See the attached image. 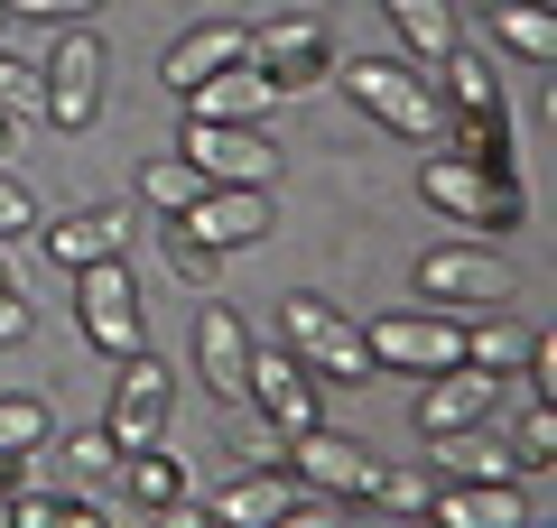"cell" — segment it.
<instances>
[{
  "instance_id": "obj_1",
  "label": "cell",
  "mask_w": 557,
  "mask_h": 528,
  "mask_svg": "<svg viewBox=\"0 0 557 528\" xmlns=\"http://www.w3.org/2000/svg\"><path fill=\"white\" fill-rule=\"evenodd\" d=\"M335 93L354 102L362 121H381L391 139H418V149H437V130H446V102H437V84H428V65L354 56V65H335Z\"/></svg>"
},
{
  "instance_id": "obj_2",
  "label": "cell",
  "mask_w": 557,
  "mask_h": 528,
  "mask_svg": "<svg viewBox=\"0 0 557 528\" xmlns=\"http://www.w3.org/2000/svg\"><path fill=\"white\" fill-rule=\"evenodd\" d=\"M418 204L428 214H446L465 241H502L520 232V214H530V196H520V176H493V167H465V158H428L418 167Z\"/></svg>"
},
{
  "instance_id": "obj_3",
  "label": "cell",
  "mask_w": 557,
  "mask_h": 528,
  "mask_svg": "<svg viewBox=\"0 0 557 528\" xmlns=\"http://www.w3.org/2000/svg\"><path fill=\"white\" fill-rule=\"evenodd\" d=\"M38 75H47V130H57V139H84V130L102 121V75H112V47H102V28H94V20L47 28Z\"/></svg>"
},
{
  "instance_id": "obj_4",
  "label": "cell",
  "mask_w": 557,
  "mask_h": 528,
  "mask_svg": "<svg viewBox=\"0 0 557 528\" xmlns=\"http://www.w3.org/2000/svg\"><path fill=\"white\" fill-rule=\"evenodd\" d=\"M409 288H418V306L456 315V325H465V315L511 306V269H502V251H493V241H437V251H418Z\"/></svg>"
},
{
  "instance_id": "obj_5",
  "label": "cell",
  "mask_w": 557,
  "mask_h": 528,
  "mask_svg": "<svg viewBox=\"0 0 557 528\" xmlns=\"http://www.w3.org/2000/svg\"><path fill=\"white\" fill-rule=\"evenodd\" d=\"M278 334H288V352H298L317 380H381L372 372V343H362V325L335 306V297H317V288H298V297H278Z\"/></svg>"
},
{
  "instance_id": "obj_6",
  "label": "cell",
  "mask_w": 557,
  "mask_h": 528,
  "mask_svg": "<svg viewBox=\"0 0 557 528\" xmlns=\"http://www.w3.org/2000/svg\"><path fill=\"white\" fill-rule=\"evenodd\" d=\"M177 158L205 176V186H260V196L278 186V139L260 130V121H196L186 112Z\"/></svg>"
},
{
  "instance_id": "obj_7",
  "label": "cell",
  "mask_w": 557,
  "mask_h": 528,
  "mask_svg": "<svg viewBox=\"0 0 557 528\" xmlns=\"http://www.w3.org/2000/svg\"><path fill=\"white\" fill-rule=\"evenodd\" d=\"M168 417H177V372L139 343L102 399V436H112V454H139V445H168Z\"/></svg>"
},
{
  "instance_id": "obj_8",
  "label": "cell",
  "mask_w": 557,
  "mask_h": 528,
  "mask_svg": "<svg viewBox=\"0 0 557 528\" xmlns=\"http://www.w3.org/2000/svg\"><path fill=\"white\" fill-rule=\"evenodd\" d=\"M75 325H84V343L112 352V362H131V352L149 343V306H139L131 260H94V269H75Z\"/></svg>"
},
{
  "instance_id": "obj_9",
  "label": "cell",
  "mask_w": 557,
  "mask_h": 528,
  "mask_svg": "<svg viewBox=\"0 0 557 528\" xmlns=\"http://www.w3.org/2000/svg\"><path fill=\"white\" fill-rule=\"evenodd\" d=\"M362 343H372V372H399V380H428L446 372V362H465V325L437 306H391L362 325Z\"/></svg>"
},
{
  "instance_id": "obj_10",
  "label": "cell",
  "mask_w": 557,
  "mask_h": 528,
  "mask_svg": "<svg viewBox=\"0 0 557 528\" xmlns=\"http://www.w3.org/2000/svg\"><path fill=\"white\" fill-rule=\"evenodd\" d=\"M251 65L278 84V93H317V84H335V28L317 20V10H278V20L251 28Z\"/></svg>"
},
{
  "instance_id": "obj_11",
  "label": "cell",
  "mask_w": 557,
  "mask_h": 528,
  "mask_svg": "<svg viewBox=\"0 0 557 528\" xmlns=\"http://www.w3.org/2000/svg\"><path fill=\"white\" fill-rule=\"evenodd\" d=\"M278 464L298 473V491H317V501H344V510H354L362 491H372V464H381V454L362 445V436H344V427H325V417H317V427H298L288 445H278Z\"/></svg>"
},
{
  "instance_id": "obj_12",
  "label": "cell",
  "mask_w": 557,
  "mask_h": 528,
  "mask_svg": "<svg viewBox=\"0 0 557 528\" xmlns=\"http://www.w3.org/2000/svg\"><path fill=\"white\" fill-rule=\"evenodd\" d=\"M325 380L307 372L288 343H251V380H242V408H260V427H278V436H298V427H317L325 417Z\"/></svg>"
},
{
  "instance_id": "obj_13",
  "label": "cell",
  "mask_w": 557,
  "mask_h": 528,
  "mask_svg": "<svg viewBox=\"0 0 557 528\" xmlns=\"http://www.w3.org/2000/svg\"><path fill=\"white\" fill-rule=\"evenodd\" d=\"M493 417H502V380H493V372H474V362H446V372H428V380H418L409 427H418V445H428V436L493 427Z\"/></svg>"
},
{
  "instance_id": "obj_14",
  "label": "cell",
  "mask_w": 557,
  "mask_h": 528,
  "mask_svg": "<svg viewBox=\"0 0 557 528\" xmlns=\"http://www.w3.org/2000/svg\"><path fill=\"white\" fill-rule=\"evenodd\" d=\"M131 232H139L131 196H121V204H75V214L38 223V251L75 278V269H94V260H131Z\"/></svg>"
},
{
  "instance_id": "obj_15",
  "label": "cell",
  "mask_w": 557,
  "mask_h": 528,
  "mask_svg": "<svg viewBox=\"0 0 557 528\" xmlns=\"http://www.w3.org/2000/svg\"><path fill=\"white\" fill-rule=\"evenodd\" d=\"M196 380H205V399L242 408V380H251V325H242L223 297H196Z\"/></svg>"
},
{
  "instance_id": "obj_16",
  "label": "cell",
  "mask_w": 557,
  "mask_h": 528,
  "mask_svg": "<svg viewBox=\"0 0 557 528\" xmlns=\"http://www.w3.org/2000/svg\"><path fill=\"white\" fill-rule=\"evenodd\" d=\"M242 56H251V28H242L233 10H205V20H196V28H186V38L159 56V75H168V93L186 102L205 75H223V65H242Z\"/></svg>"
},
{
  "instance_id": "obj_17",
  "label": "cell",
  "mask_w": 557,
  "mask_h": 528,
  "mask_svg": "<svg viewBox=\"0 0 557 528\" xmlns=\"http://www.w3.org/2000/svg\"><path fill=\"white\" fill-rule=\"evenodd\" d=\"M177 223L205 241V251H223V260H233V251H251V241L270 232V196H260V186H205V196L186 204Z\"/></svg>"
},
{
  "instance_id": "obj_18",
  "label": "cell",
  "mask_w": 557,
  "mask_h": 528,
  "mask_svg": "<svg viewBox=\"0 0 557 528\" xmlns=\"http://www.w3.org/2000/svg\"><path fill=\"white\" fill-rule=\"evenodd\" d=\"M288 501H298V473H288V464H242L233 482L205 491V519H214V528H270Z\"/></svg>"
},
{
  "instance_id": "obj_19",
  "label": "cell",
  "mask_w": 557,
  "mask_h": 528,
  "mask_svg": "<svg viewBox=\"0 0 557 528\" xmlns=\"http://www.w3.org/2000/svg\"><path fill=\"white\" fill-rule=\"evenodd\" d=\"M520 519H530L520 482H437V501H428L418 528H520Z\"/></svg>"
},
{
  "instance_id": "obj_20",
  "label": "cell",
  "mask_w": 557,
  "mask_h": 528,
  "mask_svg": "<svg viewBox=\"0 0 557 528\" xmlns=\"http://www.w3.org/2000/svg\"><path fill=\"white\" fill-rule=\"evenodd\" d=\"M428 473H437V482H520L511 445H502V436H483V427L428 436Z\"/></svg>"
},
{
  "instance_id": "obj_21",
  "label": "cell",
  "mask_w": 557,
  "mask_h": 528,
  "mask_svg": "<svg viewBox=\"0 0 557 528\" xmlns=\"http://www.w3.org/2000/svg\"><path fill=\"white\" fill-rule=\"evenodd\" d=\"M428 75H437V102H446V112H502V65H493V47L456 38Z\"/></svg>"
},
{
  "instance_id": "obj_22",
  "label": "cell",
  "mask_w": 557,
  "mask_h": 528,
  "mask_svg": "<svg viewBox=\"0 0 557 528\" xmlns=\"http://www.w3.org/2000/svg\"><path fill=\"white\" fill-rule=\"evenodd\" d=\"M530 315L520 306H493V315H465V362L474 372H493V380H520V362H530Z\"/></svg>"
},
{
  "instance_id": "obj_23",
  "label": "cell",
  "mask_w": 557,
  "mask_h": 528,
  "mask_svg": "<svg viewBox=\"0 0 557 528\" xmlns=\"http://www.w3.org/2000/svg\"><path fill=\"white\" fill-rule=\"evenodd\" d=\"M270 102H278V84L242 56V65H223V75H205L196 93H186V112H196V121H260Z\"/></svg>"
},
{
  "instance_id": "obj_24",
  "label": "cell",
  "mask_w": 557,
  "mask_h": 528,
  "mask_svg": "<svg viewBox=\"0 0 557 528\" xmlns=\"http://www.w3.org/2000/svg\"><path fill=\"white\" fill-rule=\"evenodd\" d=\"M437 149H446V158H465V167L511 176V102H502V112H446Z\"/></svg>"
},
{
  "instance_id": "obj_25",
  "label": "cell",
  "mask_w": 557,
  "mask_h": 528,
  "mask_svg": "<svg viewBox=\"0 0 557 528\" xmlns=\"http://www.w3.org/2000/svg\"><path fill=\"white\" fill-rule=\"evenodd\" d=\"M391 10V28H399V47H409V65H437L446 47L465 38V10L456 0H381Z\"/></svg>"
},
{
  "instance_id": "obj_26",
  "label": "cell",
  "mask_w": 557,
  "mask_h": 528,
  "mask_svg": "<svg viewBox=\"0 0 557 528\" xmlns=\"http://www.w3.org/2000/svg\"><path fill=\"white\" fill-rule=\"evenodd\" d=\"M121 482H131V501H139V510H177V501H196V473H186L168 445L121 454Z\"/></svg>"
},
{
  "instance_id": "obj_27",
  "label": "cell",
  "mask_w": 557,
  "mask_h": 528,
  "mask_svg": "<svg viewBox=\"0 0 557 528\" xmlns=\"http://www.w3.org/2000/svg\"><path fill=\"white\" fill-rule=\"evenodd\" d=\"M493 47L520 65H548L557 56V20H548V0H502L493 10Z\"/></svg>"
},
{
  "instance_id": "obj_28",
  "label": "cell",
  "mask_w": 557,
  "mask_h": 528,
  "mask_svg": "<svg viewBox=\"0 0 557 528\" xmlns=\"http://www.w3.org/2000/svg\"><path fill=\"white\" fill-rule=\"evenodd\" d=\"M10 528H112V510L84 491H10Z\"/></svg>"
},
{
  "instance_id": "obj_29",
  "label": "cell",
  "mask_w": 557,
  "mask_h": 528,
  "mask_svg": "<svg viewBox=\"0 0 557 528\" xmlns=\"http://www.w3.org/2000/svg\"><path fill=\"white\" fill-rule=\"evenodd\" d=\"M362 501L391 510V519H428V501H437V473H428V464H391V454H381V464H372V491H362Z\"/></svg>"
},
{
  "instance_id": "obj_30",
  "label": "cell",
  "mask_w": 557,
  "mask_h": 528,
  "mask_svg": "<svg viewBox=\"0 0 557 528\" xmlns=\"http://www.w3.org/2000/svg\"><path fill=\"white\" fill-rule=\"evenodd\" d=\"M196 196H205V176L186 167L177 149H168V158H149V167H139V214L177 223V214H186V204H196Z\"/></svg>"
},
{
  "instance_id": "obj_31",
  "label": "cell",
  "mask_w": 557,
  "mask_h": 528,
  "mask_svg": "<svg viewBox=\"0 0 557 528\" xmlns=\"http://www.w3.org/2000/svg\"><path fill=\"white\" fill-rule=\"evenodd\" d=\"M0 112H10V130H47V75H38V56H10V47H0Z\"/></svg>"
},
{
  "instance_id": "obj_32",
  "label": "cell",
  "mask_w": 557,
  "mask_h": 528,
  "mask_svg": "<svg viewBox=\"0 0 557 528\" xmlns=\"http://www.w3.org/2000/svg\"><path fill=\"white\" fill-rule=\"evenodd\" d=\"M159 251H168V269H177L196 297H223V251H205L186 223H159Z\"/></svg>"
},
{
  "instance_id": "obj_33",
  "label": "cell",
  "mask_w": 557,
  "mask_h": 528,
  "mask_svg": "<svg viewBox=\"0 0 557 528\" xmlns=\"http://www.w3.org/2000/svg\"><path fill=\"white\" fill-rule=\"evenodd\" d=\"M47 427H57V408L38 390H0V454H38Z\"/></svg>"
},
{
  "instance_id": "obj_34",
  "label": "cell",
  "mask_w": 557,
  "mask_h": 528,
  "mask_svg": "<svg viewBox=\"0 0 557 528\" xmlns=\"http://www.w3.org/2000/svg\"><path fill=\"white\" fill-rule=\"evenodd\" d=\"M511 464H520V473H548V464H557V417H548V399H530V408H520Z\"/></svg>"
},
{
  "instance_id": "obj_35",
  "label": "cell",
  "mask_w": 557,
  "mask_h": 528,
  "mask_svg": "<svg viewBox=\"0 0 557 528\" xmlns=\"http://www.w3.org/2000/svg\"><path fill=\"white\" fill-rule=\"evenodd\" d=\"M38 196H28V186H20V176H10V167H0V241H20V232H38Z\"/></svg>"
},
{
  "instance_id": "obj_36",
  "label": "cell",
  "mask_w": 557,
  "mask_h": 528,
  "mask_svg": "<svg viewBox=\"0 0 557 528\" xmlns=\"http://www.w3.org/2000/svg\"><path fill=\"white\" fill-rule=\"evenodd\" d=\"M102 0H10V20H28V28H75V20H94Z\"/></svg>"
},
{
  "instance_id": "obj_37",
  "label": "cell",
  "mask_w": 557,
  "mask_h": 528,
  "mask_svg": "<svg viewBox=\"0 0 557 528\" xmlns=\"http://www.w3.org/2000/svg\"><path fill=\"white\" fill-rule=\"evenodd\" d=\"M270 528H354V510H344V501H317V491H298V501L278 510Z\"/></svg>"
},
{
  "instance_id": "obj_38",
  "label": "cell",
  "mask_w": 557,
  "mask_h": 528,
  "mask_svg": "<svg viewBox=\"0 0 557 528\" xmlns=\"http://www.w3.org/2000/svg\"><path fill=\"white\" fill-rule=\"evenodd\" d=\"M28 325H38V306H28V297L10 288V278H0V352H10V343H28Z\"/></svg>"
},
{
  "instance_id": "obj_39",
  "label": "cell",
  "mask_w": 557,
  "mask_h": 528,
  "mask_svg": "<svg viewBox=\"0 0 557 528\" xmlns=\"http://www.w3.org/2000/svg\"><path fill=\"white\" fill-rule=\"evenodd\" d=\"M75 464H84V473H112V464H121V454H112V436H102V427H94V436H75Z\"/></svg>"
},
{
  "instance_id": "obj_40",
  "label": "cell",
  "mask_w": 557,
  "mask_h": 528,
  "mask_svg": "<svg viewBox=\"0 0 557 528\" xmlns=\"http://www.w3.org/2000/svg\"><path fill=\"white\" fill-rule=\"evenodd\" d=\"M159 528H214V519H205L196 501H177V510H159Z\"/></svg>"
},
{
  "instance_id": "obj_41",
  "label": "cell",
  "mask_w": 557,
  "mask_h": 528,
  "mask_svg": "<svg viewBox=\"0 0 557 528\" xmlns=\"http://www.w3.org/2000/svg\"><path fill=\"white\" fill-rule=\"evenodd\" d=\"M0 491H28V454H0Z\"/></svg>"
},
{
  "instance_id": "obj_42",
  "label": "cell",
  "mask_w": 557,
  "mask_h": 528,
  "mask_svg": "<svg viewBox=\"0 0 557 528\" xmlns=\"http://www.w3.org/2000/svg\"><path fill=\"white\" fill-rule=\"evenodd\" d=\"M10 28H20V20H10V0H0V47H10Z\"/></svg>"
},
{
  "instance_id": "obj_43",
  "label": "cell",
  "mask_w": 557,
  "mask_h": 528,
  "mask_svg": "<svg viewBox=\"0 0 557 528\" xmlns=\"http://www.w3.org/2000/svg\"><path fill=\"white\" fill-rule=\"evenodd\" d=\"M0 278H10V241H0Z\"/></svg>"
},
{
  "instance_id": "obj_44",
  "label": "cell",
  "mask_w": 557,
  "mask_h": 528,
  "mask_svg": "<svg viewBox=\"0 0 557 528\" xmlns=\"http://www.w3.org/2000/svg\"><path fill=\"white\" fill-rule=\"evenodd\" d=\"M0 528H10V491H0Z\"/></svg>"
},
{
  "instance_id": "obj_45",
  "label": "cell",
  "mask_w": 557,
  "mask_h": 528,
  "mask_svg": "<svg viewBox=\"0 0 557 528\" xmlns=\"http://www.w3.org/2000/svg\"><path fill=\"white\" fill-rule=\"evenodd\" d=\"M0 139H10V112H0Z\"/></svg>"
},
{
  "instance_id": "obj_46",
  "label": "cell",
  "mask_w": 557,
  "mask_h": 528,
  "mask_svg": "<svg viewBox=\"0 0 557 528\" xmlns=\"http://www.w3.org/2000/svg\"><path fill=\"white\" fill-rule=\"evenodd\" d=\"M520 528H539V519H520Z\"/></svg>"
},
{
  "instance_id": "obj_47",
  "label": "cell",
  "mask_w": 557,
  "mask_h": 528,
  "mask_svg": "<svg viewBox=\"0 0 557 528\" xmlns=\"http://www.w3.org/2000/svg\"><path fill=\"white\" fill-rule=\"evenodd\" d=\"M196 10H205V0H196Z\"/></svg>"
}]
</instances>
